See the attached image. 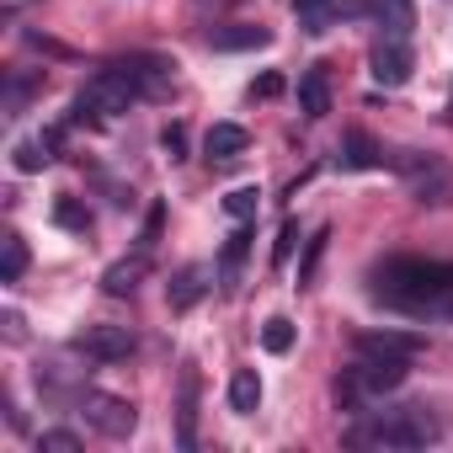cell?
Returning <instances> with one entry per match:
<instances>
[{
  "instance_id": "6da1fadb",
  "label": "cell",
  "mask_w": 453,
  "mask_h": 453,
  "mask_svg": "<svg viewBox=\"0 0 453 453\" xmlns=\"http://www.w3.org/2000/svg\"><path fill=\"white\" fill-rule=\"evenodd\" d=\"M453 288V262H421V257H395L373 273V299L400 310V315H432L437 294Z\"/></svg>"
},
{
  "instance_id": "7a4b0ae2",
  "label": "cell",
  "mask_w": 453,
  "mask_h": 453,
  "mask_svg": "<svg viewBox=\"0 0 453 453\" xmlns=\"http://www.w3.org/2000/svg\"><path fill=\"white\" fill-rule=\"evenodd\" d=\"M442 437V421L426 405H405V411H379L373 421L352 426L347 442L352 448H426Z\"/></svg>"
},
{
  "instance_id": "3957f363",
  "label": "cell",
  "mask_w": 453,
  "mask_h": 453,
  "mask_svg": "<svg viewBox=\"0 0 453 453\" xmlns=\"http://www.w3.org/2000/svg\"><path fill=\"white\" fill-rule=\"evenodd\" d=\"M134 96H144V91H139V81H134V70H128V65H107V70H96V75L81 86V96H75V123L128 112V102H134Z\"/></svg>"
},
{
  "instance_id": "277c9868",
  "label": "cell",
  "mask_w": 453,
  "mask_h": 453,
  "mask_svg": "<svg viewBox=\"0 0 453 453\" xmlns=\"http://www.w3.org/2000/svg\"><path fill=\"white\" fill-rule=\"evenodd\" d=\"M395 171L405 176V187H411V197H416V203H432V208L453 203V165H442L437 155L400 150V155H395Z\"/></svg>"
},
{
  "instance_id": "5b68a950",
  "label": "cell",
  "mask_w": 453,
  "mask_h": 453,
  "mask_svg": "<svg viewBox=\"0 0 453 453\" xmlns=\"http://www.w3.org/2000/svg\"><path fill=\"white\" fill-rule=\"evenodd\" d=\"M411 373V357H395V352H357L347 379L363 389V395H395Z\"/></svg>"
},
{
  "instance_id": "8992f818",
  "label": "cell",
  "mask_w": 453,
  "mask_h": 453,
  "mask_svg": "<svg viewBox=\"0 0 453 453\" xmlns=\"http://www.w3.org/2000/svg\"><path fill=\"white\" fill-rule=\"evenodd\" d=\"M81 411H86V421H91L102 437H128V432L139 426V411H134L123 395H107V389H86V395H81Z\"/></svg>"
},
{
  "instance_id": "52a82bcc",
  "label": "cell",
  "mask_w": 453,
  "mask_h": 453,
  "mask_svg": "<svg viewBox=\"0 0 453 453\" xmlns=\"http://www.w3.org/2000/svg\"><path fill=\"white\" fill-rule=\"evenodd\" d=\"M75 352H86V357H96V363H123L128 352H134V331L128 326H86V331H75V342H70Z\"/></svg>"
},
{
  "instance_id": "ba28073f",
  "label": "cell",
  "mask_w": 453,
  "mask_h": 453,
  "mask_svg": "<svg viewBox=\"0 0 453 453\" xmlns=\"http://www.w3.org/2000/svg\"><path fill=\"white\" fill-rule=\"evenodd\" d=\"M368 65H373V81L395 91V86L411 81V65H416V59H411V43H405V38H379L373 54H368Z\"/></svg>"
},
{
  "instance_id": "9c48e42d",
  "label": "cell",
  "mask_w": 453,
  "mask_h": 453,
  "mask_svg": "<svg viewBox=\"0 0 453 453\" xmlns=\"http://www.w3.org/2000/svg\"><path fill=\"white\" fill-rule=\"evenodd\" d=\"M150 278V251H139V257H123V262H112L107 273H102V294H112V299H128L139 283Z\"/></svg>"
},
{
  "instance_id": "30bf717a",
  "label": "cell",
  "mask_w": 453,
  "mask_h": 453,
  "mask_svg": "<svg viewBox=\"0 0 453 453\" xmlns=\"http://www.w3.org/2000/svg\"><path fill=\"white\" fill-rule=\"evenodd\" d=\"M299 112H304L310 123L331 112V75H326V65H310V70L299 75Z\"/></svg>"
},
{
  "instance_id": "8fae6325",
  "label": "cell",
  "mask_w": 453,
  "mask_h": 453,
  "mask_svg": "<svg viewBox=\"0 0 453 453\" xmlns=\"http://www.w3.org/2000/svg\"><path fill=\"white\" fill-rule=\"evenodd\" d=\"M208 43H213L219 54H246V49H267L273 33H267V27H251V22H235V27H213Z\"/></svg>"
},
{
  "instance_id": "7c38bea8",
  "label": "cell",
  "mask_w": 453,
  "mask_h": 453,
  "mask_svg": "<svg viewBox=\"0 0 453 453\" xmlns=\"http://www.w3.org/2000/svg\"><path fill=\"white\" fill-rule=\"evenodd\" d=\"M357 352H395V357H416L421 352V336H411V331H357V342H352Z\"/></svg>"
},
{
  "instance_id": "4fadbf2b",
  "label": "cell",
  "mask_w": 453,
  "mask_h": 453,
  "mask_svg": "<svg viewBox=\"0 0 453 453\" xmlns=\"http://www.w3.org/2000/svg\"><path fill=\"white\" fill-rule=\"evenodd\" d=\"M246 144H251V134H246L241 123H213V128L203 134V150H208V160H235Z\"/></svg>"
},
{
  "instance_id": "5bb4252c",
  "label": "cell",
  "mask_w": 453,
  "mask_h": 453,
  "mask_svg": "<svg viewBox=\"0 0 453 453\" xmlns=\"http://www.w3.org/2000/svg\"><path fill=\"white\" fill-rule=\"evenodd\" d=\"M203 294H208V267H181V273L165 283V299H171V310H192Z\"/></svg>"
},
{
  "instance_id": "9a60e30c",
  "label": "cell",
  "mask_w": 453,
  "mask_h": 453,
  "mask_svg": "<svg viewBox=\"0 0 453 453\" xmlns=\"http://www.w3.org/2000/svg\"><path fill=\"white\" fill-rule=\"evenodd\" d=\"M336 165H342V171H373V165H384V150H379L368 134H347V144H342Z\"/></svg>"
},
{
  "instance_id": "2e32d148",
  "label": "cell",
  "mask_w": 453,
  "mask_h": 453,
  "mask_svg": "<svg viewBox=\"0 0 453 453\" xmlns=\"http://www.w3.org/2000/svg\"><path fill=\"white\" fill-rule=\"evenodd\" d=\"M54 150H59V128H49L43 139H22V144L12 150V160H17V171L33 176V171H43V165L54 160Z\"/></svg>"
},
{
  "instance_id": "e0dca14e",
  "label": "cell",
  "mask_w": 453,
  "mask_h": 453,
  "mask_svg": "<svg viewBox=\"0 0 453 453\" xmlns=\"http://www.w3.org/2000/svg\"><path fill=\"white\" fill-rule=\"evenodd\" d=\"M257 405H262V379H257V368H235V379H230V411L251 416Z\"/></svg>"
},
{
  "instance_id": "ac0fdd59",
  "label": "cell",
  "mask_w": 453,
  "mask_h": 453,
  "mask_svg": "<svg viewBox=\"0 0 453 453\" xmlns=\"http://www.w3.org/2000/svg\"><path fill=\"white\" fill-rule=\"evenodd\" d=\"M22 273H27V241L17 230H6L0 235V283H17Z\"/></svg>"
},
{
  "instance_id": "d6986e66",
  "label": "cell",
  "mask_w": 453,
  "mask_h": 453,
  "mask_svg": "<svg viewBox=\"0 0 453 453\" xmlns=\"http://www.w3.org/2000/svg\"><path fill=\"white\" fill-rule=\"evenodd\" d=\"M192 421H197V373H192V368H181V448H192V442H197Z\"/></svg>"
},
{
  "instance_id": "ffe728a7",
  "label": "cell",
  "mask_w": 453,
  "mask_h": 453,
  "mask_svg": "<svg viewBox=\"0 0 453 453\" xmlns=\"http://www.w3.org/2000/svg\"><path fill=\"white\" fill-rule=\"evenodd\" d=\"M54 224H59V230L86 235V230H91V208H86L81 197H59V203H54Z\"/></svg>"
},
{
  "instance_id": "44dd1931",
  "label": "cell",
  "mask_w": 453,
  "mask_h": 453,
  "mask_svg": "<svg viewBox=\"0 0 453 453\" xmlns=\"http://www.w3.org/2000/svg\"><path fill=\"white\" fill-rule=\"evenodd\" d=\"M379 22L389 27V38H405L416 27V12H411V0H379Z\"/></svg>"
},
{
  "instance_id": "7402d4cb",
  "label": "cell",
  "mask_w": 453,
  "mask_h": 453,
  "mask_svg": "<svg viewBox=\"0 0 453 453\" xmlns=\"http://www.w3.org/2000/svg\"><path fill=\"white\" fill-rule=\"evenodd\" d=\"M294 336H299V331H294V320H288V315H273V320L262 326V347H267L273 357H283V352L294 347Z\"/></svg>"
},
{
  "instance_id": "603a6c76",
  "label": "cell",
  "mask_w": 453,
  "mask_h": 453,
  "mask_svg": "<svg viewBox=\"0 0 453 453\" xmlns=\"http://www.w3.org/2000/svg\"><path fill=\"white\" fill-rule=\"evenodd\" d=\"M257 208H262V192H257V187H235V192H224V213L241 219V224H251V219H257Z\"/></svg>"
},
{
  "instance_id": "cb8c5ba5",
  "label": "cell",
  "mask_w": 453,
  "mask_h": 453,
  "mask_svg": "<svg viewBox=\"0 0 453 453\" xmlns=\"http://www.w3.org/2000/svg\"><path fill=\"white\" fill-rule=\"evenodd\" d=\"M246 241H251L246 230H235L230 241H224V257H219V278H224V283H235V273H241V262H246Z\"/></svg>"
},
{
  "instance_id": "d4e9b609",
  "label": "cell",
  "mask_w": 453,
  "mask_h": 453,
  "mask_svg": "<svg viewBox=\"0 0 453 453\" xmlns=\"http://www.w3.org/2000/svg\"><path fill=\"white\" fill-rule=\"evenodd\" d=\"M294 12H299L304 33H326V22H331V0H294Z\"/></svg>"
},
{
  "instance_id": "484cf974",
  "label": "cell",
  "mask_w": 453,
  "mask_h": 453,
  "mask_svg": "<svg viewBox=\"0 0 453 453\" xmlns=\"http://www.w3.org/2000/svg\"><path fill=\"white\" fill-rule=\"evenodd\" d=\"M326 241H331V230H315V241L304 246V262H299V288L315 278V267H320V257H326Z\"/></svg>"
},
{
  "instance_id": "4316f807",
  "label": "cell",
  "mask_w": 453,
  "mask_h": 453,
  "mask_svg": "<svg viewBox=\"0 0 453 453\" xmlns=\"http://www.w3.org/2000/svg\"><path fill=\"white\" fill-rule=\"evenodd\" d=\"M160 150H165L171 160H187V128H181V123H165V128H160Z\"/></svg>"
},
{
  "instance_id": "83f0119b",
  "label": "cell",
  "mask_w": 453,
  "mask_h": 453,
  "mask_svg": "<svg viewBox=\"0 0 453 453\" xmlns=\"http://www.w3.org/2000/svg\"><path fill=\"white\" fill-rule=\"evenodd\" d=\"M38 448H49V453H75V448H81V437H75V432H65V426H49V432L38 437Z\"/></svg>"
},
{
  "instance_id": "f1b7e54d",
  "label": "cell",
  "mask_w": 453,
  "mask_h": 453,
  "mask_svg": "<svg viewBox=\"0 0 453 453\" xmlns=\"http://www.w3.org/2000/svg\"><path fill=\"white\" fill-rule=\"evenodd\" d=\"M294 246H299V224L288 219V224H283V230H278V246H273V267H283V262L294 257Z\"/></svg>"
},
{
  "instance_id": "f546056e",
  "label": "cell",
  "mask_w": 453,
  "mask_h": 453,
  "mask_svg": "<svg viewBox=\"0 0 453 453\" xmlns=\"http://www.w3.org/2000/svg\"><path fill=\"white\" fill-rule=\"evenodd\" d=\"M160 224H165V208L155 203V208H150V219H144V241H139V251H150V246L160 241Z\"/></svg>"
},
{
  "instance_id": "4dcf8cb0",
  "label": "cell",
  "mask_w": 453,
  "mask_h": 453,
  "mask_svg": "<svg viewBox=\"0 0 453 453\" xmlns=\"http://www.w3.org/2000/svg\"><path fill=\"white\" fill-rule=\"evenodd\" d=\"M278 91H283V75H278V70H267V75L251 86V96H262V102H267V96H278Z\"/></svg>"
},
{
  "instance_id": "1f68e13d",
  "label": "cell",
  "mask_w": 453,
  "mask_h": 453,
  "mask_svg": "<svg viewBox=\"0 0 453 453\" xmlns=\"http://www.w3.org/2000/svg\"><path fill=\"white\" fill-rule=\"evenodd\" d=\"M432 315H442V320H453V288H442V294H437V304H432Z\"/></svg>"
},
{
  "instance_id": "d6a6232c",
  "label": "cell",
  "mask_w": 453,
  "mask_h": 453,
  "mask_svg": "<svg viewBox=\"0 0 453 453\" xmlns=\"http://www.w3.org/2000/svg\"><path fill=\"white\" fill-rule=\"evenodd\" d=\"M6 336L22 342V315H17V310H6Z\"/></svg>"
}]
</instances>
